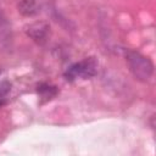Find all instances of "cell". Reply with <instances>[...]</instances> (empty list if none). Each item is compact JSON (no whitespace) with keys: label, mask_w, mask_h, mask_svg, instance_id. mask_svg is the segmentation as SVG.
I'll list each match as a JSON object with an SVG mask.
<instances>
[{"label":"cell","mask_w":156,"mask_h":156,"mask_svg":"<svg viewBox=\"0 0 156 156\" xmlns=\"http://www.w3.org/2000/svg\"><path fill=\"white\" fill-rule=\"evenodd\" d=\"M124 57L129 71L140 82H147L154 73V63L151 60L138 51L126 50Z\"/></svg>","instance_id":"1"},{"label":"cell","mask_w":156,"mask_h":156,"mask_svg":"<svg viewBox=\"0 0 156 156\" xmlns=\"http://www.w3.org/2000/svg\"><path fill=\"white\" fill-rule=\"evenodd\" d=\"M98 68H99L98 58L94 56H89L69 66L65 72V78L67 80H74L78 78L89 79L98 73Z\"/></svg>","instance_id":"2"},{"label":"cell","mask_w":156,"mask_h":156,"mask_svg":"<svg viewBox=\"0 0 156 156\" xmlns=\"http://www.w3.org/2000/svg\"><path fill=\"white\" fill-rule=\"evenodd\" d=\"M24 32L27 37H29V39H32L34 43H37L38 45H44L50 38L51 29L49 23L44 21H37L26 26Z\"/></svg>","instance_id":"3"},{"label":"cell","mask_w":156,"mask_h":156,"mask_svg":"<svg viewBox=\"0 0 156 156\" xmlns=\"http://www.w3.org/2000/svg\"><path fill=\"white\" fill-rule=\"evenodd\" d=\"M11 40H12L11 27L2 11H0V48L7 49L9 46H11Z\"/></svg>","instance_id":"4"},{"label":"cell","mask_w":156,"mask_h":156,"mask_svg":"<svg viewBox=\"0 0 156 156\" xmlns=\"http://www.w3.org/2000/svg\"><path fill=\"white\" fill-rule=\"evenodd\" d=\"M17 9L22 16L33 17L39 12L40 6L38 0H20V2L17 4Z\"/></svg>","instance_id":"5"},{"label":"cell","mask_w":156,"mask_h":156,"mask_svg":"<svg viewBox=\"0 0 156 156\" xmlns=\"http://www.w3.org/2000/svg\"><path fill=\"white\" fill-rule=\"evenodd\" d=\"M38 93L41 95V98H46V99H51L56 95L57 93V89L55 87H51V85H41L39 89H38Z\"/></svg>","instance_id":"6"},{"label":"cell","mask_w":156,"mask_h":156,"mask_svg":"<svg viewBox=\"0 0 156 156\" xmlns=\"http://www.w3.org/2000/svg\"><path fill=\"white\" fill-rule=\"evenodd\" d=\"M11 90V84L7 80H2L0 82V99L4 98L5 95H7Z\"/></svg>","instance_id":"7"},{"label":"cell","mask_w":156,"mask_h":156,"mask_svg":"<svg viewBox=\"0 0 156 156\" xmlns=\"http://www.w3.org/2000/svg\"><path fill=\"white\" fill-rule=\"evenodd\" d=\"M1 104H2V102H1V101H0V105H1Z\"/></svg>","instance_id":"8"}]
</instances>
